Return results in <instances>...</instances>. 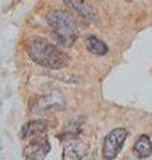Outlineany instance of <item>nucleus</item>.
I'll return each mask as SVG.
<instances>
[{"mask_svg": "<svg viewBox=\"0 0 152 160\" xmlns=\"http://www.w3.org/2000/svg\"><path fill=\"white\" fill-rule=\"evenodd\" d=\"M25 51L33 63L48 69H62L69 63V56L43 38L33 36L25 44Z\"/></svg>", "mask_w": 152, "mask_h": 160, "instance_id": "nucleus-1", "label": "nucleus"}, {"mask_svg": "<svg viewBox=\"0 0 152 160\" xmlns=\"http://www.w3.org/2000/svg\"><path fill=\"white\" fill-rule=\"evenodd\" d=\"M47 23L52 29V35L59 46H73L79 36L78 26L73 16L65 9H52L47 13Z\"/></svg>", "mask_w": 152, "mask_h": 160, "instance_id": "nucleus-2", "label": "nucleus"}, {"mask_svg": "<svg viewBox=\"0 0 152 160\" xmlns=\"http://www.w3.org/2000/svg\"><path fill=\"white\" fill-rule=\"evenodd\" d=\"M128 132L124 128H115L112 129L107 136L104 138L103 148H101V153L105 160H112L119 155V152L123 148Z\"/></svg>", "mask_w": 152, "mask_h": 160, "instance_id": "nucleus-3", "label": "nucleus"}, {"mask_svg": "<svg viewBox=\"0 0 152 160\" xmlns=\"http://www.w3.org/2000/svg\"><path fill=\"white\" fill-rule=\"evenodd\" d=\"M51 151L49 140L45 136H36L23 149L24 160H44Z\"/></svg>", "mask_w": 152, "mask_h": 160, "instance_id": "nucleus-4", "label": "nucleus"}, {"mask_svg": "<svg viewBox=\"0 0 152 160\" xmlns=\"http://www.w3.org/2000/svg\"><path fill=\"white\" fill-rule=\"evenodd\" d=\"M88 144L80 139H69L64 146L63 160H83L88 153Z\"/></svg>", "mask_w": 152, "mask_h": 160, "instance_id": "nucleus-5", "label": "nucleus"}, {"mask_svg": "<svg viewBox=\"0 0 152 160\" xmlns=\"http://www.w3.org/2000/svg\"><path fill=\"white\" fill-rule=\"evenodd\" d=\"M48 131V123L45 120H33L24 124L22 128V139H29V138H36L42 136Z\"/></svg>", "mask_w": 152, "mask_h": 160, "instance_id": "nucleus-6", "label": "nucleus"}, {"mask_svg": "<svg viewBox=\"0 0 152 160\" xmlns=\"http://www.w3.org/2000/svg\"><path fill=\"white\" fill-rule=\"evenodd\" d=\"M64 3L68 7H71L76 13H79L82 18L87 20H95L96 12L95 9L85 2V0H64Z\"/></svg>", "mask_w": 152, "mask_h": 160, "instance_id": "nucleus-7", "label": "nucleus"}, {"mask_svg": "<svg viewBox=\"0 0 152 160\" xmlns=\"http://www.w3.org/2000/svg\"><path fill=\"white\" fill-rule=\"evenodd\" d=\"M85 47L91 53L98 55V56H104L108 53V46L95 35H89L85 39Z\"/></svg>", "mask_w": 152, "mask_h": 160, "instance_id": "nucleus-8", "label": "nucleus"}, {"mask_svg": "<svg viewBox=\"0 0 152 160\" xmlns=\"http://www.w3.org/2000/svg\"><path fill=\"white\" fill-rule=\"evenodd\" d=\"M59 95H49V96H44V98H40L39 102L36 103V109L35 111H40L39 113H43L45 111H51V109L53 108H60L62 106H60V103H63V100H60Z\"/></svg>", "mask_w": 152, "mask_h": 160, "instance_id": "nucleus-9", "label": "nucleus"}, {"mask_svg": "<svg viewBox=\"0 0 152 160\" xmlns=\"http://www.w3.org/2000/svg\"><path fill=\"white\" fill-rule=\"evenodd\" d=\"M134 151L138 153L140 159H147L152 153V140L147 135H141V136L136 140Z\"/></svg>", "mask_w": 152, "mask_h": 160, "instance_id": "nucleus-10", "label": "nucleus"}, {"mask_svg": "<svg viewBox=\"0 0 152 160\" xmlns=\"http://www.w3.org/2000/svg\"><path fill=\"white\" fill-rule=\"evenodd\" d=\"M127 2H131V0H127Z\"/></svg>", "mask_w": 152, "mask_h": 160, "instance_id": "nucleus-11", "label": "nucleus"}, {"mask_svg": "<svg viewBox=\"0 0 152 160\" xmlns=\"http://www.w3.org/2000/svg\"><path fill=\"white\" fill-rule=\"evenodd\" d=\"M127 160H129V159H127Z\"/></svg>", "mask_w": 152, "mask_h": 160, "instance_id": "nucleus-12", "label": "nucleus"}]
</instances>
